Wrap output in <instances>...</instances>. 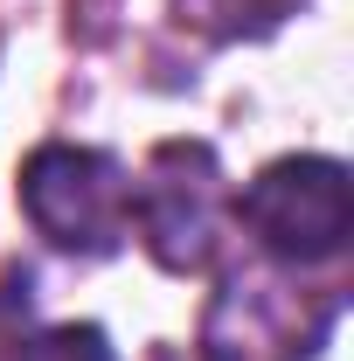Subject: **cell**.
Returning <instances> with one entry per match:
<instances>
[{"instance_id":"6","label":"cell","mask_w":354,"mask_h":361,"mask_svg":"<svg viewBox=\"0 0 354 361\" xmlns=\"http://www.w3.org/2000/svg\"><path fill=\"white\" fill-rule=\"evenodd\" d=\"M292 0H195V14H209L222 35H243V28H264V21H278Z\"/></svg>"},{"instance_id":"1","label":"cell","mask_w":354,"mask_h":361,"mask_svg":"<svg viewBox=\"0 0 354 361\" xmlns=\"http://www.w3.org/2000/svg\"><path fill=\"white\" fill-rule=\"evenodd\" d=\"M21 209L70 257H118L133 236V174L104 146L49 139L21 160Z\"/></svg>"},{"instance_id":"2","label":"cell","mask_w":354,"mask_h":361,"mask_svg":"<svg viewBox=\"0 0 354 361\" xmlns=\"http://www.w3.org/2000/svg\"><path fill=\"white\" fill-rule=\"evenodd\" d=\"M250 243L285 271L334 264L354 236V180L326 153H285L236 195Z\"/></svg>"},{"instance_id":"4","label":"cell","mask_w":354,"mask_h":361,"mask_svg":"<svg viewBox=\"0 0 354 361\" xmlns=\"http://www.w3.org/2000/svg\"><path fill=\"white\" fill-rule=\"evenodd\" d=\"M334 319H341V292L306 306L292 285L250 271V278H229L216 292V306L202 319V355L209 361H299L326 341Z\"/></svg>"},{"instance_id":"5","label":"cell","mask_w":354,"mask_h":361,"mask_svg":"<svg viewBox=\"0 0 354 361\" xmlns=\"http://www.w3.org/2000/svg\"><path fill=\"white\" fill-rule=\"evenodd\" d=\"M14 361H118V355H111L104 326H49L35 341H21Z\"/></svg>"},{"instance_id":"3","label":"cell","mask_w":354,"mask_h":361,"mask_svg":"<svg viewBox=\"0 0 354 361\" xmlns=\"http://www.w3.org/2000/svg\"><path fill=\"white\" fill-rule=\"evenodd\" d=\"M133 236L153 264L188 278L209 271L222 250V167L202 139H160L133 180Z\"/></svg>"}]
</instances>
